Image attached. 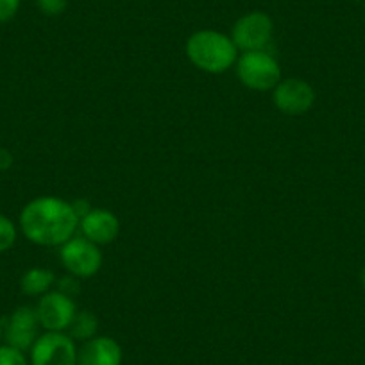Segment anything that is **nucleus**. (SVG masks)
Here are the masks:
<instances>
[{
	"instance_id": "obj_1",
	"label": "nucleus",
	"mask_w": 365,
	"mask_h": 365,
	"mask_svg": "<svg viewBox=\"0 0 365 365\" xmlns=\"http://www.w3.org/2000/svg\"><path fill=\"white\" fill-rule=\"evenodd\" d=\"M19 227L24 237L41 247H61L79 231V217L72 202L65 199L41 195L22 208Z\"/></svg>"
},
{
	"instance_id": "obj_2",
	"label": "nucleus",
	"mask_w": 365,
	"mask_h": 365,
	"mask_svg": "<svg viewBox=\"0 0 365 365\" xmlns=\"http://www.w3.org/2000/svg\"><path fill=\"white\" fill-rule=\"evenodd\" d=\"M187 56L201 72L219 76L237 65L238 48L231 36L219 31H197L187 40Z\"/></svg>"
},
{
	"instance_id": "obj_3",
	"label": "nucleus",
	"mask_w": 365,
	"mask_h": 365,
	"mask_svg": "<svg viewBox=\"0 0 365 365\" xmlns=\"http://www.w3.org/2000/svg\"><path fill=\"white\" fill-rule=\"evenodd\" d=\"M235 66L238 81L249 90L269 91L282 81V66L267 51L242 52Z\"/></svg>"
},
{
	"instance_id": "obj_4",
	"label": "nucleus",
	"mask_w": 365,
	"mask_h": 365,
	"mask_svg": "<svg viewBox=\"0 0 365 365\" xmlns=\"http://www.w3.org/2000/svg\"><path fill=\"white\" fill-rule=\"evenodd\" d=\"M59 258L68 274L79 279L96 276L103 267V251L83 235L72 237L59 247Z\"/></svg>"
},
{
	"instance_id": "obj_5",
	"label": "nucleus",
	"mask_w": 365,
	"mask_h": 365,
	"mask_svg": "<svg viewBox=\"0 0 365 365\" xmlns=\"http://www.w3.org/2000/svg\"><path fill=\"white\" fill-rule=\"evenodd\" d=\"M76 340L65 331H45L29 351L31 365H77Z\"/></svg>"
},
{
	"instance_id": "obj_6",
	"label": "nucleus",
	"mask_w": 365,
	"mask_h": 365,
	"mask_svg": "<svg viewBox=\"0 0 365 365\" xmlns=\"http://www.w3.org/2000/svg\"><path fill=\"white\" fill-rule=\"evenodd\" d=\"M274 34V22L267 13L252 11L235 22L231 40L238 51H265Z\"/></svg>"
},
{
	"instance_id": "obj_7",
	"label": "nucleus",
	"mask_w": 365,
	"mask_h": 365,
	"mask_svg": "<svg viewBox=\"0 0 365 365\" xmlns=\"http://www.w3.org/2000/svg\"><path fill=\"white\" fill-rule=\"evenodd\" d=\"M272 101L276 110L289 117H299L308 113L315 104V90L310 83L297 77L282 79L272 90Z\"/></svg>"
},
{
	"instance_id": "obj_8",
	"label": "nucleus",
	"mask_w": 365,
	"mask_h": 365,
	"mask_svg": "<svg viewBox=\"0 0 365 365\" xmlns=\"http://www.w3.org/2000/svg\"><path fill=\"white\" fill-rule=\"evenodd\" d=\"M38 315L40 326L45 331H65L72 324L73 317L77 314V307L73 297L59 292V290H51L43 294L34 307Z\"/></svg>"
},
{
	"instance_id": "obj_9",
	"label": "nucleus",
	"mask_w": 365,
	"mask_h": 365,
	"mask_svg": "<svg viewBox=\"0 0 365 365\" xmlns=\"http://www.w3.org/2000/svg\"><path fill=\"white\" fill-rule=\"evenodd\" d=\"M4 324V340L8 346L20 351H31L40 336V321L33 307H19L2 321Z\"/></svg>"
},
{
	"instance_id": "obj_10",
	"label": "nucleus",
	"mask_w": 365,
	"mask_h": 365,
	"mask_svg": "<svg viewBox=\"0 0 365 365\" xmlns=\"http://www.w3.org/2000/svg\"><path fill=\"white\" fill-rule=\"evenodd\" d=\"M79 231L84 238L101 245H108L117 240L120 233V222L117 215L106 208H91L79 220Z\"/></svg>"
},
{
	"instance_id": "obj_11",
	"label": "nucleus",
	"mask_w": 365,
	"mask_h": 365,
	"mask_svg": "<svg viewBox=\"0 0 365 365\" xmlns=\"http://www.w3.org/2000/svg\"><path fill=\"white\" fill-rule=\"evenodd\" d=\"M120 344L106 335H97L77 349V365H122Z\"/></svg>"
},
{
	"instance_id": "obj_12",
	"label": "nucleus",
	"mask_w": 365,
	"mask_h": 365,
	"mask_svg": "<svg viewBox=\"0 0 365 365\" xmlns=\"http://www.w3.org/2000/svg\"><path fill=\"white\" fill-rule=\"evenodd\" d=\"M56 283V274L51 269L43 267H33L26 270L20 278V292L29 297H41L43 294L51 292Z\"/></svg>"
},
{
	"instance_id": "obj_13",
	"label": "nucleus",
	"mask_w": 365,
	"mask_h": 365,
	"mask_svg": "<svg viewBox=\"0 0 365 365\" xmlns=\"http://www.w3.org/2000/svg\"><path fill=\"white\" fill-rule=\"evenodd\" d=\"M97 331H99V319L90 310H77L72 324L66 329V333L73 340H79V342H86V340L93 339V336H97Z\"/></svg>"
},
{
	"instance_id": "obj_14",
	"label": "nucleus",
	"mask_w": 365,
	"mask_h": 365,
	"mask_svg": "<svg viewBox=\"0 0 365 365\" xmlns=\"http://www.w3.org/2000/svg\"><path fill=\"white\" fill-rule=\"evenodd\" d=\"M19 238V227L9 217L0 213V255L13 247Z\"/></svg>"
},
{
	"instance_id": "obj_15",
	"label": "nucleus",
	"mask_w": 365,
	"mask_h": 365,
	"mask_svg": "<svg viewBox=\"0 0 365 365\" xmlns=\"http://www.w3.org/2000/svg\"><path fill=\"white\" fill-rule=\"evenodd\" d=\"M0 365H31L26 353L8 344H0Z\"/></svg>"
},
{
	"instance_id": "obj_16",
	"label": "nucleus",
	"mask_w": 365,
	"mask_h": 365,
	"mask_svg": "<svg viewBox=\"0 0 365 365\" xmlns=\"http://www.w3.org/2000/svg\"><path fill=\"white\" fill-rule=\"evenodd\" d=\"M38 8L47 16H59L68 6V0H36Z\"/></svg>"
},
{
	"instance_id": "obj_17",
	"label": "nucleus",
	"mask_w": 365,
	"mask_h": 365,
	"mask_svg": "<svg viewBox=\"0 0 365 365\" xmlns=\"http://www.w3.org/2000/svg\"><path fill=\"white\" fill-rule=\"evenodd\" d=\"M56 290H59V292L66 294V296L70 297H76L77 294L81 292L79 278H76V276H72V274H70V276H65V278H61L58 282V289Z\"/></svg>"
},
{
	"instance_id": "obj_18",
	"label": "nucleus",
	"mask_w": 365,
	"mask_h": 365,
	"mask_svg": "<svg viewBox=\"0 0 365 365\" xmlns=\"http://www.w3.org/2000/svg\"><path fill=\"white\" fill-rule=\"evenodd\" d=\"M20 9V0H0V24H6L16 16Z\"/></svg>"
},
{
	"instance_id": "obj_19",
	"label": "nucleus",
	"mask_w": 365,
	"mask_h": 365,
	"mask_svg": "<svg viewBox=\"0 0 365 365\" xmlns=\"http://www.w3.org/2000/svg\"><path fill=\"white\" fill-rule=\"evenodd\" d=\"M13 161H15V158H13L11 150L0 147V172L9 170L13 167Z\"/></svg>"
},
{
	"instance_id": "obj_20",
	"label": "nucleus",
	"mask_w": 365,
	"mask_h": 365,
	"mask_svg": "<svg viewBox=\"0 0 365 365\" xmlns=\"http://www.w3.org/2000/svg\"><path fill=\"white\" fill-rule=\"evenodd\" d=\"M72 206H73V212H76L77 217H79V220L83 219V217L86 215V213L91 210L90 202H88V201H81V199H79V201H73Z\"/></svg>"
},
{
	"instance_id": "obj_21",
	"label": "nucleus",
	"mask_w": 365,
	"mask_h": 365,
	"mask_svg": "<svg viewBox=\"0 0 365 365\" xmlns=\"http://www.w3.org/2000/svg\"><path fill=\"white\" fill-rule=\"evenodd\" d=\"M2 340H4V324L0 321V344H2Z\"/></svg>"
},
{
	"instance_id": "obj_22",
	"label": "nucleus",
	"mask_w": 365,
	"mask_h": 365,
	"mask_svg": "<svg viewBox=\"0 0 365 365\" xmlns=\"http://www.w3.org/2000/svg\"><path fill=\"white\" fill-rule=\"evenodd\" d=\"M360 282H361V287L365 289V267H364V270H361V274H360Z\"/></svg>"
}]
</instances>
